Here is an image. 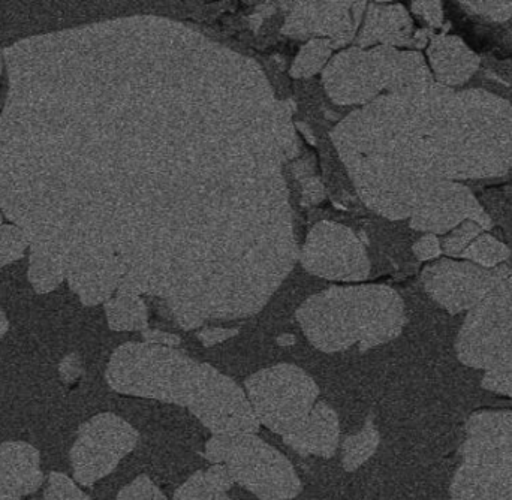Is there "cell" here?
Listing matches in <instances>:
<instances>
[{"instance_id": "cell-1", "label": "cell", "mask_w": 512, "mask_h": 500, "mask_svg": "<svg viewBox=\"0 0 512 500\" xmlns=\"http://www.w3.org/2000/svg\"><path fill=\"white\" fill-rule=\"evenodd\" d=\"M297 319L310 343L327 354L393 342L408 322L402 298L385 286L330 289L309 298Z\"/></svg>"}, {"instance_id": "cell-2", "label": "cell", "mask_w": 512, "mask_h": 500, "mask_svg": "<svg viewBox=\"0 0 512 500\" xmlns=\"http://www.w3.org/2000/svg\"><path fill=\"white\" fill-rule=\"evenodd\" d=\"M198 367V361L179 349L129 342L111 355L105 379L111 390L123 396L188 408Z\"/></svg>"}, {"instance_id": "cell-3", "label": "cell", "mask_w": 512, "mask_h": 500, "mask_svg": "<svg viewBox=\"0 0 512 500\" xmlns=\"http://www.w3.org/2000/svg\"><path fill=\"white\" fill-rule=\"evenodd\" d=\"M204 457L225 465L234 483L261 500H291L303 490L292 463L256 435L212 436Z\"/></svg>"}, {"instance_id": "cell-4", "label": "cell", "mask_w": 512, "mask_h": 500, "mask_svg": "<svg viewBox=\"0 0 512 500\" xmlns=\"http://www.w3.org/2000/svg\"><path fill=\"white\" fill-rule=\"evenodd\" d=\"M245 391L259 426L282 438L304 423L319 396L312 376L292 364L259 370L246 379Z\"/></svg>"}, {"instance_id": "cell-5", "label": "cell", "mask_w": 512, "mask_h": 500, "mask_svg": "<svg viewBox=\"0 0 512 500\" xmlns=\"http://www.w3.org/2000/svg\"><path fill=\"white\" fill-rule=\"evenodd\" d=\"M512 352V276L465 313L456 354L469 369L487 372Z\"/></svg>"}, {"instance_id": "cell-6", "label": "cell", "mask_w": 512, "mask_h": 500, "mask_svg": "<svg viewBox=\"0 0 512 500\" xmlns=\"http://www.w3.org/2000/svg\"><path fill=\"white\" fill-rule=\"evenodd\" d=\"M189 412L213 436L256 435L259 423L245 388L207 363H200Z\"/></svg>"}, {"instance_id": "cell-7", "label": "cell", "mask_w": 512, "mask_h": 500, "mask_svg": "<svg viewBox=\"0 0 512 500\" xmlns=\"http://www.w3.org/2000/svg\"><path fill=\"white\" fill-rule=\"evenodd\" d=\"M138 439L137 430L119 415L107 412L90 418L78 430L69 453L75 481L92 487L108 477L134 451Z\"/></svg>"}, {"instance_id": "cell-8", "label": "cell", "mask_w": 512, "mask_h": 500, "mask_svg": "<svg viewBox=\"0 0 512 500\" xmlns=\"http://www.w3.org/2000/svg\"><path fill=\"white\" fill-rule=\"evenodd\" d=\"M510 276L507 265L483 268L471 261L441 259L423 271L424 291L436 306L459 316L474 309Z\"/></svg>"}, {"instance_id": "cell-9", "label": "cell", "mask_w": 512, "mask_h": 500, "mask_svg": "<svg viewBox=\"0 0 512 500\" xmlns=\"http://www.w3.org/2000/svg\"><path fill=\"white\" fill-rule=\"evenodd\" d=\"M411 227L433 234H445L466 221L492 230L489 215L468 186L447 179H435L412 213Z\"/></svg>"}, {"instance_id": "cell-10", "label": "cell", "mask_w": 512, "mask_h": 500, "mask_svg": "<svg viewBox=\"0 0 512 500\" xmlns=\"http://www.w3.org/2000/svg\"><path fill=\"white\" fill-rule=\"evenodd\" d=\"M457 454L468 465H512V412H474Z\"/></svg>"}, {"instance_id": "cell-11", "label": "cell", "mask_w": 512, "mask_h": 500, "mask_svg": "<svg viewBox=\"0 0 512 500\" xmlns=\"http://www.w3.org/2000/svg\"><path fill=\"white\" fill-rule=\"evenodd\" d=\"M44 483L41 456L26 442L0 444V500H21Z\"/></svg>"}, {"instance_id": "cell-12", "label": "cell", "mask_w": 512, "mask_h": 500, "mask_svg": "<svg viewBox=\"0 0 512 500\" xmlns=\"http://www.w3.org/2000/svg\"><path fill=\"white\" fill-rule=\"evenodd\" d=\"M283 442L300 456L330 459L336 454L340 442V423L336 411L324 402H316L304 423Z\"/></svg>"}, {"instance_id": "cell-13", "label": "cell", "mask_w": 512, "mask_h": 500, "mask_svg": "<svg viewBox=\"0 0 512 500\" xmlns=\"http://www.w3.org/2000/svg\"><path fill=\"white\" fill-rule=\"evenodd\" d=\"M429 63L438 84L451 87L468 83L480 68V57L453 35H439L429 48Z\"/></svg>"}, {"instance_id": "cell-14", "label": "cell", "mask_w": 512, "mask_h": 500, "mask_svg": "<svg viewBox=\"0 0 512 500\" xmlns=\"http://www.w3.org/2000/svg\"><path fill=\"white\" fill-rule=\"evenodd\" d=\"M108 325L114 331H146L147 307L140 295L119 292L105 304Z\"/></svg>"}, {"instance_id": "cell-15", "label": "cell", "mask_w": 512, "mask_h": 500, "mask_svg": "<svg viewBox=\"0 0 512 500\" xmlns=\"http://www.w3.org/2000/svg\"><path fill=\"white\" fill-rule=\"evenodd\" d=\"M384 11L379 12L378 17L373 15L372 20L367 24L366 33H363L361 42L363 44H372L375 41H384L387 44H408L409 36H411L412 24L408 14L402 6H394V8H382Z\"/></svg>"}, {"instance_id": "cell-16", "label": "cell", "mask_w": 512, "mask_h": 500, "mask_svg": "<svg viewBox=\"0 0 512 500\" xmlns=\"http://www.w3.org/2000/svg\"><path fill=\"white\" fill-rule=\"evenodd\" d=\"M480 204L498 228L505 245L512 249V182L487 188L480 194Z\"/></svg>"}, {"instance_id": "cell-17", "label": "cell", "mask_w": 512, "mask_h": 500, "mask_svg": "<svg viewBox=\"0 0 512 500\" xmlns=\"http://www.w3.org/2000/svg\"><path fill=\"white\" fill-rule=\"evenodd\" d=\"M381 435L372 418H367L363 429L355 435L348 436L342 444V465L345 471L360 469L367 460L372 459L378 451Z\"/></svg>"}, {"instance_id": "cell-18", "label": "cell", "mask_w": 512, "mask_h": 500, "mask_svg": "<svg viewBox=\"0 0 512 500\" xmlns=\"http://www.w3.org/2000/svg\"><path fill=\"white\" fill-rule=\"evenodd\" d=\"M63 267L59 259L42 248H33L30 255L29 279L39 294L53 291L63 280Z\"/></svg>"}, {"instance_id": "cell-19", "label": "cell", "mask_w": 512, "mask_h": 500, "mask_svg": "<svg viewBox=\"0 0 512 500\" xmlns=\"http://www.w3.org/2000/svg\"><path fill=\"white\" fill-rule=\"evenodd\" d=\"M460 256L471 259V262H475L480 267L496 268L501 262L510 259L511 252L510 248L495 236L483 234L478 236V239L472 242Z\"/></svg>"}, {"instance_id": "cell-20", "label": "cell", "mask_w": 512, "mask_h": 500, "mask_svg": "<svg viewBox=\"0 0 512 500\" xmlns=\"http://www.w3.org/2000/svg\"><path fill=\"white\" fill-rule=\"evenodd\" d=\"M173 500H233L227 492L218 489L206 472L198 471L188 478L174 493Z\"/></svg>"}, {"instance_id": "cell-21", "label": "cell", "mask_w": 512, "mask_h": 500, "mask_svg": "<svg viewBox=\"0 0 512 500\" xmlns=\"http://www.w3.org/2000/svg\"><path fill=\"white\" fill-rule=\"evenodd\" d=\"M481 385L486 393L499 394L512 399V352L493 369L483 373Z\"/></svg>"}, {"instance_id": "cell-22", "label": "cell", "mask_w": 512, "mask_h": 500, "mask_svg": "<svg viewBox=\"0 0 512 500\" xmlns=\"http://www.w3.org/2000/svg\"><path fill=\"white\" fill-rule=\"evenodd\" d=\"M27 248V237L15 225H0V268L17 261Z\"/></svg>"}, {"instance_id": "cell-23", "label": "cell", "mask_w": 512, "mask_h": 500, "mask_svg": "<svg viewBox=\"0 0 512 500\" xmlns=\"http://www.w3.org/2000/svg\"><path fill=\"white\" fill-rule=\"evenodd\" d=\"M483 233V228L474 221L463 222L459 227L454 228L453 233L448 234L442 240V252L451 256L462 255L466 248L474 242L475 237Z\"/></svg>"}, {"instance_id": "cell-24", "label": "cell", "mask_w": 512, "mask_h": 500, "mask_svg": "<svg viewBox=\"0 0 512 500\" xmlns=\"http://www.w3.org/2000/svg\"><path fill=\"white\" fill-rule=\"evenodd\" d=\"M44 500H92L68 475L53 472L48 477Z\"/></svg>"}, {"instance_id": "cell-25", "label": "cell", "mask_w": 512, "mask_h": 500, "mask_svg": "<svg viewBox=\"0 0 512 500\" xmlns=\"http://www.w3.org/2000/svg\"><path fill=\"white\" fill-rule=\"evenodd\" d=\"M116 500H168L162 490L146 475L135 478L131 484L123 487Z\"/></svg>"}, {"instance_id": "cell-26", "label": "cell", "mask_w": 512, "mask_h": 500, "mask_svg": "<svg viewBox=\"0 0 512 500\" xmlns=\"http://www.w3.org/2000/svg\"><path fill=\"white\" fill-rule=\"evenodd\" d=\"M330 53V48H327V42H312L309 44V47H306V50L301 51L300 59L297 60L294 66V75H310L313 72L318 71L321 63L318 60L313 59V57L318 56H328Z\"/></svg>"}, {"instance_id": "cell-27", "label": "cell", "mask_w": 512, "mask_h": 500, "mask_svg": "<svg viewBox=\"0 0 512 500\" xmlns=\"http://www.w3.org/2000/svg\"><path fill=\"white\" fill-rule=\"evenodd\" d=\"M414 12L420 15L430 26L438 27L444 23V14H442V5L439 2H418L414 3Z\"/></svg>"}, {"instance_id": "cell-28", "label": "cell", "mask_w": 512, "mask_h": 500, "mask_svg": "<svg viewBox=\"0 0 512 500\" xmlns=\"http://www.w3.org/2000/svg\"><path fill=\"white\" fill-rule=\"evenodd\" d=\"M414 252L421 261H430V259L441 255V242H439L438 237L433 236V234H427V236L421 237V239L415 243Z\"/></svg>"}, {"instance_id": "cell-29", "label": "cell", "mask_w": 512, "mask_h": 500, "mask_svg": "<svg viewBox=\"0 0 512 500\" xmlns=\"http://www.w3.org/2000/svg\"><path fill=\"white\" fill-rule=\"evenodd\" d=\"M239 333L237 328H206L198 331L197 337L204 346H215L218 343L225 342Z\"/></svg>"}, {"instance_id": "cell-30", "label": "cell", "mask_w": 512, "mask_h": 500, "mask_svg": "<svg viewBox=\"0 0 512 500\" xmlns=\"http://www.w3.org/2000/svg\"><path fill=\"white\" fill-rule=\"evenodd\" d=\"M204 472H206V477L209 478L218 489L224 490V492H230L234 484H236L225 465H213Z\"/></svg>"}, {"instance_id": "cell-31", "label": "cell", "mask_w": 512, "mask_h": 500, "mask_svg": "<svg viewBox=\"0 0 512 500\" xmlns=\"http://www.w3.org/2000/svg\"><path fill=\"white\" fill-rule=\"evenodd\" d=\"M143 337L144 342L150 343V345L167 346V348H177L182 342L176 334L158 330H146Z\"/></svg>"}, {"instance_id": "cell-32", "label": "cell", "mask_w": 512, "mask_h": 500, "mask_svg": "<svg viewBox=\"0 0 512 500\" xmlns=\"http://www.w3.org/2000/svg\"><path fill=\"white\" fill-rule=\"evenodd\" d=\"M59 372L60 375H62L63 381H75V379L81 375V372H83V369H81V361L80 358H78V355H66V357L63 358L62 363H60Z\"/></svg>"}, {"instance_id": "cell-33", "label": "cell", "mask_w": 512, "mask_h": 500, "mask_svg": "<svg viewBox=\"0 0 512 500\" xmlns=\"http://www.w3.org/2000/svg\"><path fill=\"white\" fill-rule=\"evenodd\" d=\"M8 328V318H6L5 312H3L2 309H0V339H2L3 336H5L6 331H8Z\"/></svg>"}, {"instance_id": "cell-34", "label": "cell", "mask_w": 512, "mask_h": 500, "mask_svg": "<svg viewBox=\"0 0 512 500\" xmlns=\"http://www.w3.org/2000/svg\"><path fill=\"white\" fill-rule=\"evenodd\" d=\"M295 342L294 336H289V334H286V336H282L279 339L280 345L288 346L292 345V343Z\"/></svg>"}, {"instance_id": "cell-35", "label": "cell", "mask_w": 512, "mask_h": 500, "mask_svg": "<svg viewBox=\"0 0 512 500\" xmlns=\"http://www.w3.org/2000/svg\"><path fill=\"white\" fill-rule=\"evenodd\" d=\"M0 222H2V216H0Z\"/></svg>"}, {"instance_id": "cell-36", "label": "cell", "mask_w": 512, "mask_h": 500, "mask_svg": "<svg viewBox=\"0 0 512 500\" xmlns=\"http://www.w3.org/2000/svg\"><path fill=\"white\" fill-rule=\"evenodd\" d=\"M448 500H456V499H451V498H450V499H448Z\"/></svg>"}]
</instances>
